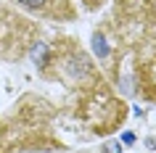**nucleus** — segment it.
I'll use <instances>...</instances> for the list:
<instances>
[{"mask_svg": "<svg viewBox=\"0 0 156 153\" xmlns=\"http://www.w3.org/2000/svg\"><path fill=\"white\" fill-rule=\"evenodd\" d=\"M74 3H80L85 11H90V13H93V11H101V8L108 3V0H74Z\"/></svg>", "mask_w": 156, "mask_h": 153, "instance_id": "obj_7", "label": "nucleus"}, {"mask_svg": "<svg viewBox=\"0 0 156 153\" xmlns=\"http://www.w3.org/2000/svg\"><path fill=\"white\" fill-rule=\"evenodd\" d=\"M103 153H122V143H106V148H103Z\"/></svg>", "mask_w": 156, "mask_h": 153, "instance_id": "obj_8", "label": "nucleus"}, {"mask_svg": "<svg viewBox=\"0 0 156 153\" xmlns=\"http://www.w3.org/2000/svg\"><path fill=\"white\" fill-rule=\"evenodd\" d=\"M77 116L85 121V127H90L93 135H108V132H114L124 124L127 106H124L122 98L114 95L108 82H101L95 87L80 92Z\"/></svg>", "mask_w": 156, "mask_h": 153, "instance_id": "obj_4", "label": "nucleus"}, {"mask_svg": "<svg viewBox=\"0 0 156 153\" xmlns=\"http://www.w3.org/2000/svg\"><path fill=\"white\" fill-rule=\"evenodd\" d=\"M53 119L56 111L48 100L27 95L16 108L0 119V153H29L53 151Z\"/></svg>", "mask_w": 156, "mask_h": 153, "instance_id": "obj_3", "label": "nucleus"}, {"mask_svg": "<svg viewBox=\"0 0 156 153\" xmlns=\"http://www.w3.org/2000/svg\"><path fill=\"white\" fill-rule=\"evenodd\" d=\"M13 8L27 11L29 16L40 19V21H58V24H69L77 21L80 8L74 0H8Z\"/></svg>", "mask_w": 156, "mask_h": 153, "instance_id": "obj_6", "label": "nucleus"}, {"mask_svg": "<svg viewBox=\"0 0 156 153\" xmlns=\"http://www.w3.org/2000/svg\"><path fill=\"white\" fill-rule=\"evenodd\" d=\"M119 64H130L132 92L156 106V0H114L101 24Z\"/></svg>", "mask_w": 156, "mask_h": 153, "instance_id": "obj_1", "label": "nucleus"}, {"mask_svg": "<svg viewBox=\"0 0 156 153\" xmlns=\"http://www.w3.org/2000/svg\"><path fill=\"white\" fill-rule=\"evenodd\" d=\"M29 56L34 58L37 74L45 82H61L80 92L106 82L98 64L74 37H56L53 42H37Z\"/></svg>", "mask_w": 156, "mask_h": 153, "instance_id": "obj_2", "label": "nucleus"}, {"mask_svg": "<svg viewBox=\"0 0 156 153\" xmlns=\"http://www.w3.org/2000/svg\"><path fill=\"white\" fill-rule=\"evenodd\" d=\"M42 40V26L37 19L19 13L13 5L0 3V61L19 64L32 53V48Z\"/></svg>", "mask_w": 156, "mask_h": 153, "instance_id": "obj_5", "label": "nucleus"}]
</instances>
